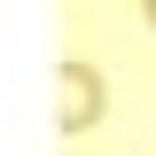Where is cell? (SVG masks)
I'll return each mask as SVG.
<instances>
[{
    "mask_svg": "<svg viewBox=\"0 0 156 156\" xmlns=\"http://www.w3.org/2000/svg\"><path fill=\"white\" fill-rule=\"evenodd\" d=\"M148 23H156V0H148Z\"/></svg>",
    "mask_w": 156,
    "mask_h": 156,
    "instance_id": "2",
    "label": "cell"
},
{
    "mask_svg": "<svg viewBox=\"0 0 156 156\" xmlns=\"http://www.w3.org/2000/svg\"><path fill=\"white\" fill-rule=\"evenodd\" d=\"M101 125V78L94 62H62V133H94Z\"/></svg>",
    "mask_w": 156,
    "mask_h": 156,
    "instance_id": "1",
    "label": "cell"
}]
</instances>
